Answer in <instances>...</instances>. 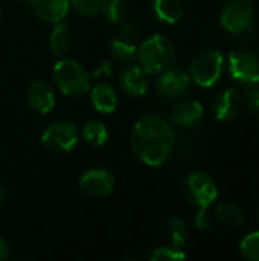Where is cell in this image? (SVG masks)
<instances>
[{"label":"cell","instance_id":"1","mask_svg":"<svg viewBox=\"0 0 259 261\" xmlns=\"http://www.w3.org/2000/svg\"><path fill=\"white\" fill-rule=\"evenodd\" d=\"M177 136L174 127L160 116L140 118L130 136L131 151L147 167H160L171 156Z\"/></svg>","mask_w":259,"mask_h":261},{"label":"cell","instance_id":"2","mask_svg":"<svg viewBox=\"0 0 259 261\" xmlns=\"http://www.w3.org/2000/svg\"><path fill=\"white\" fill-rule=\"evenodd\" d=\"M136 57L148 75H160L174 66L176 47L166 35L156 34L137 47Z\"/></svg>","mask_w":259,"mask_h":261},{"label":"cell","instance_id":"3","mask_svg":"<svg viewBox=\"0 0 259 261\" xmlns=\"http://www.w3.org/2000/svg\"><path fill=\"white\" fill-rule=\"evenodd\" d=\"M53 78L66 96H81L90 89V75L75 60L63 58L53 66Z\"/></svg>","mask_w":259,"mask_h":261},{"label":"cell","instance_id":"4","mask_svg":"<svg viewBox=\"0 0 259 261\" xmlns=\"http://www.w3.org/2000/svg\"><path fill=\"white\" fill-rule=\"evenodd\" d=\"M224 70V55L220 50H206L198 54L189 67L191 80L200 87L215 86Z\"/></svg>","mask_w":259,"mask_h":261},{"label":"cell","instance_id":"5","mask_svg":"<svg viewBox=\"0 0 259 261\" xmlns=\"http://www.w3.org/2000/svg\"><path fill=\"white\" fill-rule=\"evenodd\" d=\"M183 194L195 208H209L218 197L214 179L203 171H192L183 180Z\"/></svg>","mask_w":259,"mask_h":261},{"label":"cell","instance_id":"6","mask_svg":"<svg viewBox=\"0 0 259 261\" xmlns=\"http://www.w3.org/2000/svg\"><path fill=\"white\" fill-rule=\"evenodd\" d=\"M78 128L70 121H55L41 133V144L52 153H69L78 144Z\"/></svg>","mask_w":259,"mask_h":261},{"label":"cell","instance_id":"7","mask_svg":"<svg viewBox=\"0 0 259 261\" xmlns=\"http://www.w3.org/2000/svg\"><path fill=\"white\" fill-rule=\"evenodd\" d=\"M255 17L253 0H227L223 6L220 23L231 34L247 31Z\"/></svg>","mask_w":259,"mask_h":261},{"label":"cell","instance_id":"8","mask_svg":"<svg viewBox=\"0 0 259 261\" xmlns=\"http://www.w3.org/2000/svg\"><path fill=\"white\" fill-rule=\"evenodd\" d=\"M227 69L231 76L244 84L256 86L259 84V55L247 49L234 50L227 60Z\"/></svg>","mask_w":259,"mask_h":261},{"label":"cell","instance_id":"9","mask_svg":"<svg viewBox=\"0 0 259 261\" xmlns=\"http://www.w3.org/2000/svg\"><path fill=\"white\" fill-rule=\"evenodd\" d=\"M114 176L105 168H92L79 177V190L93 199L107 197L114 191Z\"/></svg>","mask_w":259,"mask_h":261},{"label":"cell","instance_id":"10","mask_svg":"<svg viewBox=\"0 0 259 261\" xmlns=\"http://www.w3.org/2000/svg\"><path fill=\"white\" fill-rule=\"evenodd\" d=\"M189 87H191L189 73L180 69H174V66L166 72L160 73L157 80V92L166 99H179L185 96Z\"/></svg>","mask_w":259,"mask_h":261},{"label":"cell","instance_id":"11","mask_svg":"<svg viewBox=\"0 0 259 261\" xmlns=\"http://www.w3.org/2000/svg\"><path fill=\"white\" fill-rule=\"evenodd\" d=\"M246 106L244 95L238 89H227L217 96L214 101L215 118L221 122H231L237 119Z\"/></svg>","mask_w":259,"mask_h":261},{"label":"cell","instance_id":"12","mask_svg":"<svg viewBox=\"0 0 259 261\" xmlns=\"http://www.w3.org/2000/svg\"><path fill=\"white\" fill-rule=\"evenodd\" d=\"M27 102L40 115L50 113L56 102L53 87L44 80H34L27 87Z\"/></svg>","mask_w":259,"mask_h":261},{"label":"cell","instance_id":"13","mask_svg":"<svg viewBox=\"0 0 259 261\" xmlns=\"http://www.w3.org/2000/svg\"><path fill=\"white\" fill-rule=\"evenodd\" d=\"M27 5L35 17L49 23L64 20L70 9V0H27Z\"/></svg>","mask_w":259,"mask_h":261},{"label":"cell","instance_id":"14","mask_svg":"<svg viewBox=\"0 0 259 261\" xmlns=\"http://www.w3.org/2000/svg\"><path fill=\"white\" fill-rule=\"evenodd\" d=\"M205 109L197 99H186L179 102L171 113V121L179 127H194L203 118Z\"/></svg>","mask_w":259,"mask_h":261},{"label":"cell","instance_id":"15","mask_svg":"<svg viewBox=\"0 0 259 261\" xmlns=\"http://www.w3.org/2000/svg\"><path fill=\"white\" fill-rule=\"evenodd\" d=\"M121 87L130 96H142L148 90L147 72L140 66H130L121 75Z\"/></svg>","mask_w":259,"mask_h":261},{"label":"cell","instance_id":"16","mask_svg":"<svg viewBox=\"0 0 259 261\" xmlns=\"http://www.w3.org/2000/svg\"><path fill=\"white\" fill-rule=\"evenodd\" d=\"M90 99H92L95 110L99 113H104V115L113 113L119 104V98H118L116 90L107 83L96 84L90 92Z\"/></svg>","mask_w":259,"mask_h":261},{"label":"cell","instance_id":"17","mask_svg":"<svg viewBox=\"0 0 259 261\" xmlns=\"http://www.w3.org/2000/svg\"><path fill=\"white\" fill-rule=\"evenodd\" d=\"M215 220L227 229H240L246 222L244 210L232 202H221L215 208Z\"/></svg>","mask_w":259,"mask_h":261},{"label":"cell","instance_id":"18","mask_svg":"<svg viewBox=\"0 0 259 261\" xmlns=\"http://www.w3.org/2000/svg\"><path fill=\"white\" fill-rule=\"evenodd\" d=\"M153 11L159 21L176 24L183 17V5L180 0H153Z\"/></svg>","mask_w":259,"mask_h":261},{"label":"cell","instance_id":"19","mask_svg":"<svg viewBox=\"0 0 259 261\" xmlns=\"http://www.w3.org/2000/svg\"><path fill=\"white\" fill-rule=\"evenodd\" d=\"M53 24L55 26H53L50 37H49V46H50V50L53 55L63 57L70 49V43H72L70 31H69V26L63 20L56 21Z\"/></svg>","mask_w":259,"mask_h":261},{"label":"cell","instance_id":"20","mask_svg":"<svg viewBox=\"0 0 259 261\" xmlns=\"http://www.w3.org/2000/svg\"><path fill=\"white\" fill-rule=\"evenodd\" d=\"M82 138L92 147H102L108 141V130L99 121H89L82 127Z\"/></svg>","mask_w":259,"mask_h":261},{"label":"cell","instance_id":"21","mask_svg":"<svg viewBox=\"0 0 259 261\" xmlns=\"http://www.w3.org/2000/svg\"><path fill=\"white\" fill-rule=\"evenodd\" d=\"M166 234L169 237V242L172 246L182 248L186 245L188 242V236H189V228L186 225V222L180 217H172L168 220L166 225Z\"/></svg>","mask_w":259,"mask_h":261},{"label":"cell","instance_id":"22","mask_svg":"<svg viewBox=\"0 0 259 261\" xmlns=\"http://www.w3.org/2000/svg\"><path fill=\"white\" fill-rule=\"evenodd\" d=\"M99 12L108 23H121L125 15V3L124 0H101Z\"/></svg>","mask_w":259,"mask_h":261},{"label":"cell","instance_id":"23","mask_svg":"<svg viewBox=\"0 0 259 261\" xmlns=\"http://www.w3.org/2000/svg\"><path fill=\"white\" fill-rule=\"evenodd\" d=\"M110 50H111V54H113L118 60L128 61V60H131V58L136 57V54H137V46H136V41H128V40H125V38L116 37V38L111 40V43H110Z\"/></svg>","mask_w":259,"mask_h":261},{"label":"cell","instance_id":"24","mask_svg":"<svg viewBox=\"0 0 259 261\" xmlns=\"http://www.w3.org/2000/svg\"><path fill=\"white\" fill-rule=\"evenodd\" d=\"M240 254L244 260L259 261V231L247 234L241 240Z\"/></svg>","mask_w":259,"mask_h":261},{"label":"cell","instance_id":"25","mask_svg":"<svg viewBox=\"0 0 259 261\" xmlns=\"http://www.w3.org/2000/svg\"><path fill=\"white\" fill-rule=\"evenodd\" d=\"M186 258V252L177 246H163L153 251L150 260L153 261H182Z\"/></svg>","mask_w":259,"mask_h":261},{"label":"cell","instance_id":"26","mask_svg":"<svg viewBox=\"0 0 259 261\" xmlns=\"http://www.w3.org/2000/svg\"><path fill=\"white\" fill-rule=\"evenodd\" d=\"M70 6H73L81 15L92 17L99 12L101 0H70Z\"/></svg>","mask_w":259,"mask_h":261},{"label":"cell","instance_id":"27","mask_svg":"<svg viewBox=\"0 0 259 261\" xmlns=\"http://www.w3.org/2000/svg\"><path fill=\"white\" fill-rule=\"evenodd\" d=\"M212 220L214 217L211 216L208 208H198V213L194 217V225L200 231H208L212 226Z\"/></svg>","mask_w":259,"mask_h":261},{"label":"cell","instance_id":"28","mask_svg":"<svg viewBox=\"0 0 259 261\" xmlns=\"http://www.w3.org/2000/svg\"><path fill=\"white\" fill-rule=\"evenodd\" d=\"M246 99V107L249 110V113L259 121V89H250L247 92V96L244 98Z\"/></svg>","mask_w":259,"mask_h":261},{"label":"cell","instance_id":"29","mask_svg":"<svg viewBox=\"0 0 259 261\" xmlns=\"http://www.w3.org/2000/svg\"><path fill=\"white\" fill-rule=\"evenodd\" d=\"M118 37L125 38V40H128V41H136V40H137V37H139V32H137V28H136L134 24H131V23H125V24H122V26H121Z\"/></svg>","mask_w":259,"mask_h":261},{"label":"cell","instance_id":"30","mask_svg":"<svg viewBox=\"0 0 259 261\" xmlns=\"http://www.w3.org/2000/svg\"><path fill=\"white\" fill-rule=\"evenodd\" d=\"M111 75V66L108 61H102L101 66H98L93 72H92V78H104V76H110Z\"/></svg>","mask_w":259,"mask_h":261},{"label":"cell","instance_id":"31","mask_svg":"<svg viewBox=\"0 0 259 261\" xmlns=\"http://www.w3.org/2000/svg\"><path fill=\"white\" fill-rule=\"evenodd\" d=\"M11 255V249H9V245L0 237V261H5L9 258Z\"/></svg>","mask_w":259,"mask_h":261},{"label":"cell","instance_id":"32","mask_svg":"<svg viewBox=\"0 0 259 261\" xmlns=\"http://www.w3.org/2000/svg\"><path fill=\"white\" fill-rule=\"evenodd\" d=\"M3 200H5V190H3V187L0 185V205L3 203Z\"/></svg>","mask_w":259,"mask_h":261},{"label":"cell","instance_id":"33","mask_svg":"<svg viewBox=\"0 0 259 261\" xmlns=\"http://www.w3.org/2000/svg\"><path fill=\"white\" fill-rule=\"evenodd\" d=\"M256 219H258V222H259V208H258V211H256Z\"/></svg>","mask_w":259,"mask_h":261},{"label":"cell","instance_id":"34","mask_svg":"<svg viewBox=\"0 0 259 261\" xmlns=\"http://www.w3.org/2000/svg\"><path fill=\"white\" fill-rule=\"evenodd\" d=\"M0 21H2V8H0Z\"/></svg>","mask_w":259,"mask_h":261}]
</instances>
